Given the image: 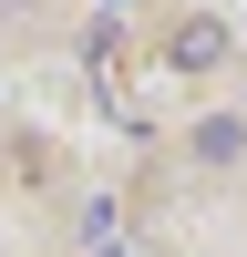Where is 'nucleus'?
I'll return each mask as SVG.
<instances>
[{"label":"nucleus","instance_id":"nucleus-3","mask_svg":"<svg viewBox=\"0 0 247 257\" xmlns=\"http://www.w3.org/2000/svg\"><path fill=\"white\" fill-rule=\"evenodd\" d=\"M113 257H124V247H113Z\"/></svg>","mask_w":247,"mask_h":257},{"label":"nucleus","instance_id":"nucleus-2","mask_svg":"<svg viewBox=\"0 0 247 257\" xmlns=\"http://www.w3.org/2000/svg\"><path fill=\"white\" fill-rule=\"evenodd\" d=\"M237 155H247V123L237 113H206L196 123V165H237Z\"/></svg>","mask_w":247,"mask_h":257},{"label":"nucleus","instance_id":"nucleus-1","mask_svg":"<svg viewBox=\"0 0 247 257\" xmlns=\"http://www.w3.org/2000/svg\"><path fill=\"white\" fill-rule=\"evenodd\" d=\"M226 62V21H185L175 31V72H216Z\"/></svg>","mask_w":247,"mask_h":257}]
</instances>
